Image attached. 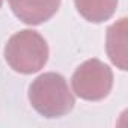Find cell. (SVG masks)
Returning a JSON list of instances; mask_svg holds the SVG:
<instances>
[{"label":"cell","instance_id":"cell-5","mask_svg":"<svg viewBox=\"0 0 128 128\" xmlns=\"http://www.w3.org/2000/svg\"><path fill=\"white\" fill-rule=\"evenodd\" d=\"M107 54L113 65L119 70H128V48H126V18H120L107 29Z\"/></svg>","mask_w":128,"mask_h":128},{"label":"cell","instance_id":"cell-2","mask_svg":"<svg viewBox=\"0 0 128 128\" xmlns=\"http://www.w3.org/2000/svg\"><path fill=\"white\" fill-rule=\"evenodd\" d=\"M5 60L20 74H35L48 60L47 41L35 30H20L5 45Z\"/></svg>","mask_w":128,"mask_h":128},{"label":"cell","instance_id":"cell-7","mask_svg":"<svg viewBox=\"0 0 128 128\" xmlns=\"http://www.w3.org/2000/svg\"><path fill=\"white\" fill-rule=\"evenodd\" d=\"M2 5H3V0H0V8H2Z\"/></svg>","mask_w":128,"mask_h":128},{"label":"cell","instance_id":"cell-6","mask_svg":"<svg viewBox=\"0 0 128 128\" xmlns=\"http://www.w3.org/2000/svg\"><path fill=\"white\" fill-rule=\"evenodd\" d=\"M78 14L90 23H104L113 17L118 0H74Z\"/></svg>","mask_w":128,"mask_h":128},{"label":"cell","instance_id":"cell-3","mask_svg":"<svg viewBox=\"0 0 128 128\" xmlns=\"http://www.w3.org/2000/svg\"><path fill=\"white\" fill-rule=\"evenodd\" d=\"M72 90L86 101L104 100L113 88V72L100 59H89L74 71L71 77Z\"/></svg>","mask_w":128,"mask_h":128},{"label":"cell","instance_id":"cell-1","mask_svg":"<svg viewBox=\"0 0 128 128\" xmlns=\"http://www.w3.org/2000/svg\"><path fill=\"white\" fill-rule=\"evenodd\" d=\"M29 101L41 116L48 119L68 114L76 104L65 77L57 72H44L36 77L29 88Z\"/></svg>","mask_w":128,"mask_h":128},{"label":"cell","instance_id":"cell-4","mask_svg":"<svg viewBox=\"0 0 128 128\" xmlns=\"http://www.w3.org/2000/svg\"><path fill=\"white\" fill-rule=\"evenodd\" d=\"M14 15L29 26L48 21L59 9L60 0H8Z\"/></svg>","mask_w":128,"mask_h":128}]
</instances>
